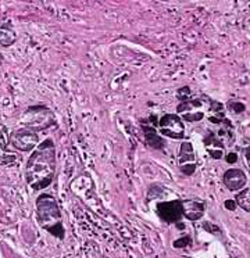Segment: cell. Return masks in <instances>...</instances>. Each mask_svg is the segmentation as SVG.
Segmentation results:
<instances>
[{
  "mask_svg": "<svg viewBox=\"0 0 250 258\" xmlns=\"http://www.w3.org/2000/svg\"><path fill=\"white\" fill-rule=\"evenodd\" d=\"M157 214L166 224H178L183 217L182 200L157 203Z\"/></svg>",
  "mask_w": 250,
  "mask_h": 258,
  "instance_id": "8992f818",
  "label": "cell"
},
{
  "mask_svg": "<svg viewBox=\"0 0 250 258\" xmlns=\"http://www.w3.org/2000/svg\"><path fill=\"white\" fill-rule=\"evenodd\" d=\"M20 122L24 125V128L31 129L33 132H39L55 125V115L47 107L32 106L28 107L24 111Z\"/></svg>",
  "mask_w": 250,
  "mask_h": 258,
  "instance_id": "3957f363",
  "label": "cell"
},
{
  "mask_svg": "<svg viewBox=\"0 0 250 258\" xmlns=\"http://www.w3.org/2000/svg\"><path fill=\"white\" fill-rule=\"evenodd\" d=\"M56 174V147L52 139H46L28 158L27 183L33 190H42L53 182Z\"/></svg>",
  "mask_w": 250,
  "mask_h": 258,
  "instance_id": "6da1fadb",
  "label": "cell"
},
{
  "mask_svg": "<svg viewBox=\"0 0 250 258\" xmlns=\"http://www.w3.org/2000/svg\"><path fill=\"white\" fill-rule=\"evenodd\" d=\"M10 143L11 146L20 152H31L38 147L39 136L31 129H17L10 135Z\"/></svg>",
  "mask_w": 250,
  "mask_h": 258,
  "instance_id": "5b68a950",
  "label": "cell"
},
{
  "mask_svg": "<svg viewBox=\"0 0 250 258\" xmlns=\"http://www.w3.org/2000/svg\"><path fill=\"white\" fill-rule=\"evenodd\" d=\"M142 129L144 132V141H146V145L155 150H161L163 147L166 146V142L161 138L160 134L156 132V129L153 126H146V125H142Z\"/></svg>",
  "mask_w": 250,
  "mask_h": 258,
  "instance_id": "8fae6325",
  "label": "cell"
},
{
  "mask_svg": "<svg viewBox=\"0 0 250 258\" xmlns=\"http://www.w3.org/2000/svg\"><path fill=\"white\" fill-rule=\"evenodd\" d=\"M178 165L183 175L192 176L196 171L197 163H196V156H194L193 147L190 142H185L181 145L179 154H178Z\"/></svg>",
  "mask_w": 250,
  "mask_h": 258,
  "instance_id": "ba28073f",
  "label": "cell"
},
{
  "mask_svg": "<svg viewBox=\"0 0 250 258\" xmlns=\"http://www.w3.org/2000/svg\"><path fill=\"white\" fill-rule=\"evenodd\" d=\"M225 207H228V208H232V210H233V208H235V206H233L232 203L227 202V203H225Z\"/></svg>",
  "mask_w": 250,
  "mask_h": 258,
  "instance_id": "e0dca14e",
  "label": "cell"
},
{
  "mask_svg": "<svg viewBox=\"0 0 250 258\" xmlns=\"http://www.w3.org/2000/svg\"><path fill=\"white\" fill-rule=\"evenodd\" d=\"M236 160H238V157H236V154H235V153H232V154H228V157H227L228 163H236Z\"/></svg>",
  "mask_w": 250,
  "mask_h": 258,
  "instance_id": "9a60e30c",
  "label": "cell"
},
{
  "mask_svg": "<svg viewBox=\"0 0 250 258\" xmlns=\"http://www.w3.org/2000/svg\"><path fill=\"white\" fill-rule=\"evenodd\" d=\"M17 39V34L13 25L7 21H0V46L9 47Z\"/></svg>",
  "mask_w": 250,
  "mask_h": 258,
  "instance_id": "7c38bea8",
  "label": "cell"
},
{
  "mask_svg": "<svg viewBox=\"0 0 250 258\" xmlns=\"http://www.w3.org/2000/svg\"><path fill=\"white\" fill-rule=\"evenodd\" d=\"M177 111L182 114V118L186 122H197L205 118V103L199 99H189L181 101L177 107Z\"/></svg>",
  "mask_w": 250,
  "mask_h": 258,
  "instance_id": "52a82bcc",
  "label": "cell"
},
{
  "mask_svg": "<svg viewBox=\"0 0 250 258\" xmlns=\"http://www.w3.org/2000/svg\"><path fill=\"white\" fill-rule=\"evenodd\" d=\"M229 108H232L233 112H236V114H240V112H243L244 106L243 104H240V103H236V101H231L229 104H228Z\"/></svg>",
  "mask_w": 250,
  "mask_h": 258,
  "instance_id": "5bb4252c",
  "label": "cell"
},
{
  "mask_svg": "<svg viewBox=\"0 0 250 258\" xmlns=\"http://www.w3.org/2000/svg\"><path fill=\"white\" fill-rule=\"evenodd\" d=\"M160 134L171 139H185V125L178 114H166L159 121Z\"/></svg>",
  "mask_w": 250,
  "mask_h": 258,
  "instance_id": "277c9868",
  "label": "cell"
},
{
  "mask_svg": "<svg viewBox=\"0 0 250 258\" xmlns=\"http://www.w3.org/2000/svg\"><path fill=\"white\" fill-rule=\"evenodd\" d=\"M235 203L238 204L239 207L250 213V187L244 189V190L239 191L236 197H235Z\"/></svg>",
  "mask_w": 250,
  "mask_h": 258,
  "instance_id": "4fadbf2b",
  "label": "cell"
},
{
  "mask_svg": "<svg viewBox=\"0 0 250 258\" xmlns=\"http://www.w3.org/2000/svg\"><path fill=\"white\" fill-rule=\"evenodd\" d=\"M206 211V203L200 199H190V200H182V213L183 217L188 221H197Z\"/></svg>",
  "mask_w": 250,
  "mask_h": 258,
  "instance_id": "9c48e42d",
  "label": "cell"
},
{
  "mask_svg": "<svg viewBox=\"0 0 250 258\" xmlns=\"http://www.w3.org/2000/svg\"><path fill=\"white\" fill-rule=\"evenodd\" d=\"M222 180H224V185L227 186L231 191L239 190L246 185V174L242 169L231 168L225 171Z\"/></svg>",
  "mask_w": 250,
  "mask_h": 258,
  "instance_id": "30bf717a",
  "label": "cell"
},
{
  "mask_svg": "<svg viewBox=\"0 0 250 258\" xmlns=\"http://www.w3.org/2000/svg\"><path fill=\"white\" fill-rule=\"evenodd\" d=\"M36 214H38L39 225L44 230H47L50 235L59 239H64L63 218L56 197L49 193H42L36 199Z\"/></svg>",
  "mask_w": 250,
  "mask_h": 258,
  "instance_id": "7a4b0ae2",
  "label": "cell"
},
{
  "mask_svg": "<svg viewBox=\"0 0 250 258\" xmlns=\"http://www.w3.org/2000/svg\"><path fill=\"white\" fill-rule=\"evenodd\" d=\"M246 158H247V163H249V171H250V146L246 149Z\"/></svg>",
  "mask_w": 250,
  "mask_h": 258,
  "instance_id": "2e32d148",
  "label": "cell"
}]
</instances>
